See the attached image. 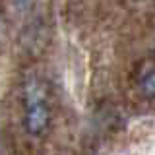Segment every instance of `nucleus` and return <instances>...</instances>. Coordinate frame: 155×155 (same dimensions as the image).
Returning a JSON list of instances; mask_svg holds the SVG:
<instances>
[{"label":"nucleus","mask_w":155,"mask_h":155,"mask_svg":"<svg viewBox=\"0 0 155 155\" xmlns=\"http://www.w3.org/2000/svg\"><path fill=\"white\" fill-rule=\"evenodd\" d=\"M51 113L45 101L43 85L37 80H29L25 87V130L31 136H39L47 130Z\"/></svg>","instance_id":"1"},{"label":"nucleus","mask_w":155,"mask_h":155,"mask_svg":"<svg viewBox=\"0 0 155 155\" xmlns=\"http://www.w3.org/2000/svg\"><path fill=\"white\" fill-rule=\"evenodd\" d=\"M68 84H70V91L78 101H84L85 95V85H87V68H85V60L78 51H70L68 52Z\"/></svg>","instance_id":"2"},{"label":"nucleus","mask_w":155,"mask_h":155,"mask_svg":"<svg viewBox=\"0 0 155 155\" xmlns=\"http://www.w3.org/2000/svg\"><path fill=\"white\" fill-rule=\"evenodd\" d=\"M140 87H142V93L149 99H155V68L147 70L140 80Z\"/></svg>","instance_id":"3"},{"label":"nucleus","mask_w":155,"mask_h":155,"mask_svg":"<svg viewBox=\"0 0 155 155\" xmlns=\"http://www.w3.org/2000/svg\"><path fill=\"white\" fill-rule=\"evenodd\" d=\"M2 35H4V19L0 16V39H2Z\"/></svg>","instance_id":"4"},{"label":"nucleus","mask_w":155,"mask_h":155,"mask_svg":"<svg viewBox=\"0 0 155 155\" xmlns=\"http://www.w3.org/2000/svg\"><path fill=\"white\" fill-rule=\"evenodd\" d=\"M14 4H18V6H23V4H27V0H12Z\"/></svg>","instance_id":"5"}]
</instances>
